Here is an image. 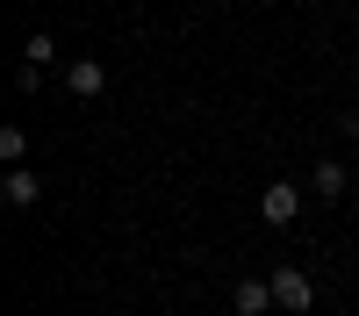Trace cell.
<instances>
[{
	"instance_id": "cell-1",
	"label": "cell",
	"mask_w": 359,
	"mask_h": 316,
	"mask_svg": "<svg viewBox=\"0 0 359 316\" xmlns=\"http://www.w3.org/2000/svg\"><path fill=\"white\" fill-rule=\"evenodd\" d=\"M273 309H287V316H302V309H316V280L302 273V266H273Z\"/></svg>"
},
{
	"instance_id": "cell-2",
	"label": "cell",
	"mask_w": 359,
	"mask_h": 316,
	"mask_svg": "<svg viewBox=\"0 0 359 316\" xmlns=\"http://www.w3.org/2000/svg\"><path fill=\"white\" fill-rule=\"evenodd\" d=\"M259 216L273 223V230H287L294 216H302V187H287V180H273V187L259 194Z\"/></svg>"
},
{
	"instance_id": "cell-3",
	"label": "cell",
	"mask_w": 359,
	"mask_h": 316,
	"mask_svg": "<svg viewBox=\"0 0 359 316\" xmlns=\"http://www.w3.org/2000/svg\"><path fill=\"white\" fill-rule=\"evenodd\" d=\"M0 194H8V209H36V201H43V180H36L29 165H8V187H0Z\"/></svg>"
},
{
	"instance_id": "cell-4",
	"label": "cell",
	"mask_w": 359,
	"mask_h": 316,
	"mask_svg": "<svg viewBox=\"0 0 359 316\" xmlns=\"http://www.w3.org/2000/svg\"><path fill=\"white\" fill-rule=\"evenodd\" d=\"M266 309H273V287L266 280H237L230 287V316H266Z\"/></svg>"
},
{
	"instance_id": "cell-5",
	"label": "cell",
	"mask_w": 359,
	"mask_h": 316,
	"mask_svg": "<svg viewBox=\"0 0 359 316\" xmlns=\"http://www.w3.org/2000/svg\"><path fill=\"white\" fill-rule=\"evenodd\" d=\"M65 86L79 101H101V86H108V72H101V57H79V65H65Z\"/></svg>"
},
{
	"instance_id": "cell-6",
	"label": "cell",
	"mask_w": 359,
	"mask_h": 316,
	"mask_svg": "<svg viewBox=\"0 0 359 316\" xmlns=\"http://www.w3.org/2000/svg\"><path fill=\"white\" fill-rule=\"evenodd\" d=\"M22 65H36V72H50V65H57V36H50V29H36V36L22 43Z\"/></svg>"
},
{
	"instance_id": "cell-7",
	"label": "cell",
	"mask_w": 359,
	"mask_h": 316,
	"mask_svg": "<svg viewBox=\"0 0 359 316\" xmlns=\"http://www.w3.org/2000/svg\"><path fill=\"white\" fill-rule=\"evenodd\" d=\"M309 194H323V201H338V194H345V165H338V158H323V165L309 172Z\"/></svg>"
},
{
	"instance_id": "cell-8",
	"label": "cell",
	"mask_w": 359,
	"mask_h": 316,
	"mask_svg": "<svg viewBox=\"0 0 359 316\" xmlns=\"http://www.w3.org/2000/svg\"><path fill=\"white\" fill-rule=\"evenodd\" d=\"M0 158H8V165H22V158H29V130H22V123L0 130Z\"/></svg>"
},
{
	"instance_id": "cell-9",
	"label": "cell",
	"mask_w": 359,
	"mask_h": 316,
	"mask_svg": "<svg viewBox=\"0 0 359 316\" xmlns=\"http://www.w3.org/2000/svg\"><path fill=\"white\" fill-rule=\"evenodd\" d=\"M338 130H345V137H359V108H345V123H338Z\"/></svg>"
}]
</instances>
